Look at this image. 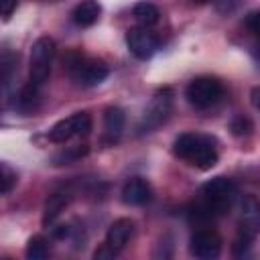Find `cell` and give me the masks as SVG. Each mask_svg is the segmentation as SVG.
Listing matches in <instances>:
<instances>
[{
  "label": "cell",
  "instance_id": "obj_6",
  "mask_svg": "<svg viewBox=\"0 0 260 260\" xmlns=\"http://www.w3.org/2000/svg\"><path fill=\"white\" fill-rule=\"evenodd\" d=\"M91 130V118L85 112L73 114L61 122H57L51 130H49V140L51 142H65L73 136H87Z\"/></svg>",
  "mask_w": 260,
  "mask_h": 260
},
{
  "label": "cell",
  "instance_id": "obj_4",
  "mask_svg": "<svg viewBox=\"0 0 260 260\" xmlns=\"http://www.w3.org/2000/svg\"><path fill=\"white\" fill-rule=\"evenodd\" d=\"M55 57V41L49 37H41L32 43L30 49V75L28 81L35 85H43L51 73V61Z\"/></svg>",
  "mask_w": 260,
  "mask_h": 260
},
{
  "label": "cell",
  "instance_id": "obj_3",
  "mask_svg": "<svg viewBox=\"0 0 260 260\" xmlns=\"http://www.w3.org/2000/svg\"><path fill=\"white\" fill-rule=\"evenodd\" d=\"M236 185L232 179H225V177H215L211 181H207L203 187H201V195H203V205L217 217L221 213H225L234 199H236Z\"/></svg>",
  "mask_w": 260,
  "mask_h": 260
},
{
  "label": "cell",
  "instance_id": "obj_8",
  "mask_svg": "<svg viewBox=\"0 0 260 260\" xmlns=\"http://www.w3.org/2000/svg\"><path fill=\"white\" fill-rule=\"evenodd\" d=\"M126 45L130 49V53L136 59H150L158 47V41L152 32H148L144 26L142 28H130L126 32Z\"/></svg>",
  "mask_w": 260,
  "mask_h": 260
},
{
  "label": "cell",
  "instance_id": "obj_14",
  "mask_svg": "<svg viewBox=\"0 0 260 260\" xmlns=\"http://www.w3.org/2000/svg\"><path fill=\"white\" fill-rule=\"evenodd\" d=\"M100 12H102V8H100V4L95 0H83L81 4L75 6L71 16H73V22L77 26H91V24L98 22Z\"/></svg>",
  "mask_w": 260,
  "mask_h": 260
},
{
  "label": "cell",
  "instance_id": "obj_18",
  "mask_svg": "<svg viewBox=\"0 0 260 260\" xmlns=\"http://www.w3.org/2000/svg\"><path fill=\"white\" fill-rule=\"evenodd\" d=\"M49 256V242L43 236H32L26 244V258L28 260H43Z\"/></svg>",
  "mask_w": 260,
  "mask_h": 260
},
{
  "label": "cell",
  "instance_id": "obj_21",
  "mask_svg": "<svg viewBox=\"0 0 260 260\" xmlns=\"http://www.w3.org/2000/svg\"><path fill=\"white\" fill-rule=\"evenodd\" d=\"M252 122H250V118H244V116H238V118H234L232 120V132L236 134V136H248L250 132H252Z\"/></svg>",
  "mask_w": 260,
  "mask_h": 260
},
{
  "label": "cell",
  "instance_id": "obj_20",
  "mask_svg": "<svg viewBox=\"0 0 260 260\" xmlns=\"http://www.w3.org/2000/svg\"><path fill=\"white\" fill-rule=\"evenodd\" d=\"M250 242H252V236H248V234L240 232V234H238V238L234 240V246H232L234 256H236V258L246 256V254L250 252Z\"/></svg>",
  "mask_w": 260,
  "mask_h": 260
},
{
  "label": "cell",
  "instance_id": "obj_22",
  "mask_svg": "<svg viewBox=\"0 0 260 260\" xmlns=\"http://www.w3.org/2000/svg\"><path fill=\"white\" fill-rule=\"evenodd\" d=\"M116 254H118V252H116L110 244H102V246L93 252V258H95V260H108V258H114Z\"/></svg>",
  "mask_w": 260,
  "mask_h": 260
},
{
  "label": "cell",
  "instance_id": "obj_19",
  "mask_svg": "<svg viewBox=\"0 0 260 260\" xmlns=\"http://www.w3.org/2000/svg\"><path fill=\"white\" fill-rule=\"evenodd\" d=\"M0 173H2V175H0V191L6 195V193L12 189V185L16 183V173H14L6 162L0 165Z\"/></svg>",
  "mask_w": 260,
  "mask_h": 260
},
{
  "label": "cell",
  "instance_id": "obj_2",
  "mask_svg": "<svg viewBox=\"0 0 260 260\" xmlns=\"http://www.w3.org/2000/svg\"><path fill=\"white\" fill-rule=\"evenodd\" d=\"M65 67H67L69 77L75 83L85 85V87H93V85L102 83L108 77V67H106L104 61L89 59V57H83V55H77V53H71L67 57Z\"/></svg>",
  "mask_w": 260,
  "mask_h": 260
},
{
  "label": "cell",
  "instance_id": "obj_24",
  "mask_svg": "<svg viewBox=\"0 0 260 260\" xmlns=\"http://www.w3.org/2000/svg\"><path fill=\"white\" fill-rule=\"evenodd\" d=\"M16 2L18 0H0V12H2L4 18H8L12 14V10L16 8Z\"/></svg>",
  "mask_w": 260,
  "mask_h": 260
},
{
  "label": "cell",
  "instance_id": "obj_7",
  "mask_svg": "<svg viewBox=\"0 0 260 260\" xmlns=\"http://www.w3.org/2000/svg\"><path fill=\"white\" fill-rule=\"evenodd\" d=\"M191 254L201 260H213L221 252V240L213 230H199L191 238Z\"/></svg>",
  "mask_w": 260,
  "mask_h": 260
},
{
  "label": "cell",
  "instance_id": "obj_10",
  "mask_svg": "<svg viewBox=\"0 0 260 260\" xmlns=\"http://www.w3.org/2000/svg\"><path fill=\"white\" fill-rule=\"evenodd\" d=\"M260 230V199L254 195H246L240 203V232L248 236H256Z\"/></svg>",
  "mask_w": 260,
  "mask_h": 260
},
{
  "label": "cell",
  "instance_id": "obj_17",
  "mask_svg": "<svg viewBox=\"0 0 260 260\" xmlns=\"http://www.w3.org/2000/svg\"><path fill=\"white\" fill-rule=\"evenodd\" d=\"M132 16H134V20H136L140 26L146 28V26H152V24L158 22L160 12H158V8H156L154 4H150V2H140V4L134 6Z\"/></svg>",
  "mask_w": 260,
  "mask_h": 260
},
{
  "label": "cell",
  "instance_id": "obj_25",
  "mask_svg": "<svg viewBox=\"0 0 260 260\" xmlns=\"http://www.w3.org/2000/svg\"><path fill=\"white\" fill-rule=\"evenodd\" d=\"M252 104H254V106L260 110V89H258V87L252 91Z\"/></svg>",
  "mask_w": 260,
  "mask_h": 260
},
{
  "label": "cell",
  "instance_id": "obj_16",
  "mask_svg": "<svg viewBox=\"0 0 260 260\" xmlns=\"http://www.w3.org/2000/svg\"><path fill=\"white\" fill-rule=\"evenodd\" d=\"M14 106H16L20 112H24V114L32 112V110L39 106V85H35V83L28 81V83L18 91Z\"/></svg>",
  "mask_w": 260,
  "mask_h": 260
},
{
  "label": "cell",
  "instance_id": "obj_5",
  "mask_svg": "<svg viewBox=\"0 0 260 260\" xmlns=\"http://www.w3.org/2000/svg\"><path fill=\"white\" fill-rule=\"evenodd\" d=\"M185 93H187V100H189L191 106H195L199 110H205L221 98L223 87L215 77H195L187 85Z\"/></svg>",
  "mask_w": 260,
  "mask_h": 260
},
{
  "label": "cell",
  "instance_id": "obj_11",
  "mask_svg": "<svg viewBox=\"0 0 260 260\" xmlns=\"http://www.w3.org/2000/svg\"><path fill=\"white\" fill-rule=\"evenodd\" d=\"M150 197H152V189L148 181L142 177H132L122 187V199L128 205H144L146 201H150Z\"/></svg>",
  "mask_w": 260,
  "mask_h": 260
},
{
  "label": "cell",
  "instance_id": "obj_1",
  "mask_svg": "<svg viewBox=\"0 0 260 260\" xmlns=\"http://www.w3.org/2000/svg\"><path fill=\"white\" fill-rule=\"evenodd\" d=\"M173 152L203 171L215 167L217 162V150L213 146V140L199 134H181L173 144Z\"/></svg>",
  "mask_w": 260,
  "mask_h": 260
},
{
  "label": "cell",
  "instance_id": "obj_12",
  "mask_svg": "<svg viewBox=\"0 0 260 260\" xmlns=\"http://www.w3.org/2000/svg\"><path fill=\"white\" fill-rule=\"evenodd\" d=\"M132 234H134V223H132V219L120 217V219H116V221L108 228L106 244H110L116 252H120V250L128 244V240L132 238Z\"/></svg>",
  "mask_w": 260,
  "mask_h": 260
},
{
  "label": "cell",
  "instance_id": "obj_15",
  "mask_svg": "<svg viewBox=\"0 0 260 260\" xmlns=\"http://www.w3.org/2000/svg\"><path fill=\"white\" fill-rule=\"evenodd\" d=\"M69 199H71L69 193H63V191L49 195V199H47V203H45V209H43V223H45V225L53 223V221L61 215V211L69 205Z\"/></svg>",
  "mask_w": 260,
  "mask_h": 260
},
{
  "label": "cell",
  "instance_id": "obj_9",
  "mask_svg": "<svg viewBox=\"0 0 260 260\" xmlns=\"http://www.w3.org/2000/svg\"><path fill=\"white\" fill-rule=\"evenodd\" d=\"M169 112H171V91H169V89H160V91L154 95L150 108H148L146 114H144L142 130L148 132L150 128H156V126L169 116Z\"/></svg>",
  "mask_w": 260,
  "mask_h": 260
},
{
  "label": "cell",
  "instance_id": "obj_26",
  "mask_svg": "<svg viewBox=\"0 0 260 260\" xmlns=\"http://www.w3.org/2000/svg\"><path fill=\"white\" fill-rule=\"evenodd\" d=\"M254 57H256V61L260 63V47H256V49H254Z\"/></svg>",
  "mask_w": 260,
  "mask_h": 260
},
{
  "label": "cell",
  "instance_id": "obj_13",
  "mask_svg": "<svg viewBox=\"0 0 260 260\" xmlns=\"http://www.w3.org/2000/svg\"><path fill=\"white\" fill-rule=\"evenodd\" d=\"M124 122L126 116L120 108H108L104 114V136L108 142H118V138L122 136L124 130Z\"/></svg>",
  "mask_w": 260,
  "mask_h": 260
},
{
  "label": "cell",
  "instance_id": "obj_23",
  "mask_svg": "<svg viewBox=\"0 0 260 260\" xmlns=\"http://www.w3.org/2000/svg\"><path fill=\"white\" fill-rule=\"evenodd\" d=\"M246 26L260 39V12H252V14H248V18H246Z\"/></svg>",
  "mask_w": 260,
  "mask_h": 260
}]
</instances>
